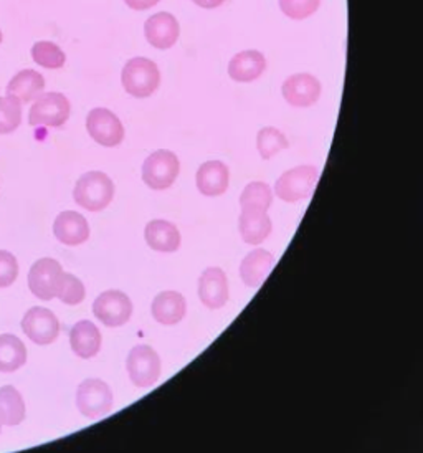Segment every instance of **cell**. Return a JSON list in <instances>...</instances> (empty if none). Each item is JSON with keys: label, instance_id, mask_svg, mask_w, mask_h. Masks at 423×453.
<instances>
[{"label": "cell", "instance_id": "31", "mask_svg": "<svg viewBox=\"0 0 423 453\" xmlns=\"http://www.w3.org/2000/svg\"><path fill=\"white\" fill-rule=\"evenodd\" d=\"M280 9L293 20H304L319 9L321 0H278Z\"/></svg>", "mask_w": 423, "mask_h": 453}, {"label": "cell", "instance_id": "32", "mask_svg": "<svg viewBox=\"0 0 423 453\" xmlns=\"http://www.w3.org/2000/svg\"><path fill=\"white\" fill-rule=\"evenodd\" d=\"M19 277V264L12 253L0 250V288L11 287Z\"/></svg>", "mask_w": 423, "mask_h": 453}, {"label": "cell", "instance_id": "14", "mask_svg": "<svg viewBox=\"0 0 423 453\" xmlns=\"http://www.w3.org/2000/svg\"><path fill=\"white\" fill-rule=\"evenodd\" d=\"M199 296L209 310H219L228 302V281L222 268L211 266L199 278Z\"/></svg>", "mask_w": 423, "mask_h": 453}, {"label": "cell", "instance_id": "5", "mask_svg": "<svg viewBox=\"0 0 423 453\" xmlns=\"http://www.w3.org/2000/svg\"><path fill=\"white\" fill-rule=\"evenodd\" d=\"M76 407L88 418H101L112 409V392L101 379H85L76 390Z\"/></svg>", "mask_w": 423, "mask_h": 453}, {"label": "cell", "instance_id": "29", "mask_svg": "<svg viewBox=\"0 0 423 453\" xmlns=\"http://www.w3.org/2000/svg\"><path fill=\"white\" fill-rule=\"evenodd\" d=\"M22 123V104L13 96L0 98V134L13 133Z\"/></svg>", "mask_w": 423, "mask_h": 453}, {"label": "cell", "instance_id": "36", "mask_svg": "<svg viewBox=\"0 0 423 453\" xmlns=\"http://www.w3.org/2000/svg\"><path fill=\"white\" fill-rule=\"evenodd\" d=\"M2 40H4V35H2V32H0V43H2Z\"/></svg>", "mask_w": 423, "mask_h": 453}, {"label": "cell", "instance_id": "25", "mask_svg": "<svg viewBox=\"0 0 423 453\" xmlns=\"http://www.w3.org/2000/svg\"><path fill=\"white\" fill-rule=\"evenodd\" d=\"M0 411L5 426H19L26 418V403L22 394L12 386L0 388Z\"/></svg>", "mask_w": 423, "mask_h": 453}, {"label": "cell", "instance_id": "4", "mask_svg": "<svg viewBox=\"0 0 423 453\" xmlns=\"http://www.w3.org/2000/svg\"><path fill=\"white\" fill-rule=\"evenodd\" d=\"M126 369L136 388L148 389L161 378V357L150 346L139 344L127 356Z\"/></svg>", "mask_w": 423, "mask_h": 453}, {"label": "cell", "instance_id": "1", "mask_svg": "<svg viewBox=\"0 0 423 453\" xmlns=\"http://www.w3.org/2000/svg\"><path fill=\"white\" fill-rule=\"evenodd\" d=\"M121 83L127 95L135 98H150L161 85L159 66L144 57L131 58L123 68Z\"/></svg>", "mask_w": 423, "mask_h": 453}, {"label": "cell", "instance_id": "3", "mask_svg": "<svg viewBox=\"0 0 423 453\" xmlns=\"http://www.w3.org/2000/svg\"><path fill=\"white\" fill-rule=\"evenodd\" d=\"M318 180H319L318 167L304 164V165L293 167L278 177L274 184V192L281 201L289 202V203L306 201L311 197Z\"/></svg>", "mask_w": 423, "mask_h": 453}, {"label": "cell", "instance_id": "27", "mask_svg": "<svg viewBox=\"0 0 423 453\" xmlns=\"http://www.w3.org/2000/svg\"><path fill=\"white\" fill-rule=\"evenodd\" d=\"M32 58L35 64L49 68V70H60L66 64L65 51L53 42L40 40L32 47Z\"/></svg>", "mask_w": 423, "mask_h": 453}, {"label": "cell", "instance_id": "8", "mask_svg": "<svg viewBox=\"0 0 423 453\" xmlns=\"http://www.w3.org/2000/svg\"><path fill=\"white\" fill-rule=\"evenodd\" d=\"M93 315L104 326H123L131 319L133 303L123 291H104L93 303Z\"/></svg>", "mask_w": 423, "mask_h": 453}, {"label": "cell", "instance_id": "19", "mask_svg": "<svg viewBox=\"0 0 423 453\" xmlns=\"http://www.w3.org/2000/svg\"><path fill=\"white\" fill-rule=\"evenodd\" d=\"M274 264H276V260L272 253L266 252L263 249L251 250L240 265L242 281L250 288L262 287L268 273L273 270Z\"/></svg>", "mask_w": 423, "mask_h": 453}, {"label": "cell", "instance_id": "9", "mask_svg": "<svg viewBox=\"0 0 423 453\" xmlns=\"http://www.w3.org/2000/svg\"><path fill=\"white\" fill-rule=\"evenodd\" d=\"M87 129L93 141L104 148H116L125 139L121 119L106 108H95L88 113Z\"/></svg>", "mask_w": 423, "mask_h": 453}, {"label": "cell", "instance_id": "2", "mask_svg": "<svg viewBox=\"0 0 423 453\" xmlns=\"http://www.w3.org/2000/svg\"><path fill=\"white\" fill-rule=\"evenodd\" d=\"M114 197V184L112 179L100 171H91L78 179L73 199L76 203L89 212H100L110 205Z\"/></svg>", "mask_w": 423, "mask_h": 453}, {"label": "cell", "instance_id": "22", "mask_svg": "<svg viewBox=\"0 0 423 453\" xmlns=\"http://www.w3.org/2000/svg\"><path fill=\"white\" fill-rule=\"evenodd\" d=\"M238 228L245 243L260 245L270 237L273 224L272 219L263 211H242L238 219Z\"/></svg>", "mask_w": 423, "mask_h": 453}, {"label": "cell", "instance_id": "21", "mask_svg": "<svg viewBox=\"0 0 423 453\" xmlns=\"http://www.w3.org/2000/svg\"><path fill=\"white\" fill-rule=\"evenodd\" d=\"M70 344L73 353L81 359H91L101 349V333L96 325L83 319L78 321L70 331Z\"/></svg>", "mask_w": 423, "mask_h": 453}, {"label": "cell", "instance_id": "15", "mask_svg": "<svg viewBox=\"0 0 423 453\" xmlns=\"http://www.w3.org/2000/svg\"><path fill=\"white\" fill-rule=\"evenodd\" d=\"M53 234L63 245L76 247L89 239V226L83 215L66 211L55 219Z\"/></svg>", "mask_w": 423, "mask_h": 453}, {"label": "cell", "instance_id": "7", "mask_svg": "<svg viewBox=\"0 0 423 453\" xmlns=\"http://www.w3.org/2000/svg\"><path fill=\"white\" fill-rule=\"evenodd\" d=\"M70 101L63 93H42L28 113L32 127H60L70 118Z\"/></svg>", "mask_w": 423, "mask_h": 453}, {"label": "cell", "instance_id": "23", "mask_svg": "<svg viewBox=\"0 0 423 453\" xmlns=\"http://www.w3.org/2000/svg\"><path fill=\"white\" fill-rule=\"evenodd\" d=\"M45 89V78L40 75L37 70H22L7 85V95L13 96L20 103H28V101L35 100L42 91Z\"/></svg>", "mask_w": 423, "mask_h": 453}, {"label": "cell", "instance_id": "33", "mask_svg": "<svg viewBox=\"0 0 423 453\" xmlns=\"http://www.w3.org/2000/svg\"><path fill=\"white\" fill-rule=\"evenodd\" d=\"M161 0H125L126 5L129 7V9H133V11H148V9H152L154 5H158Z\"/></svg>", "mask_w": 423, "mask_h": 453}, {"label": "cell", "instance_id": "6", "mask_svg": "<svg viewBox=\"0 0 423 453\" xmlns=\"http://www.w3.org/2000/svg\"><path fill=\"white\" fill-rule=\"evenodd\" d=\"M181 173V163L174 152L159 150L142 164V180L154 190L169 189Z\"/></svg>", "mask_w": 423, "mask_h": 453}, {"label": "cell", "instance_id": "35", "mask_svg": "<svg viewBox=\"0 0 423 453\" xmlns=\"http://www.w3.org/2000/svg\"><path fill=\"white\" fill-rule=\"evenodd\" d=\"M5 422H4V414H2V411H0V432H2V426H4Z\"/></svg>", "mask_w": 423, "mask_h": 453}, {"label": "cell", "instance_id": "24", "mask_svg": "<svg viewBox=\"0 0 423 453\" xmlns=\"http://www.w3.org/2000/svg\"><path fill=\"white\" fill-rule=\"evenodd\" d=\"M26 363V344L13 334H2L0 336V372H15Z\"/></svg>", "mask_w": 423, "mask_h": 453}, {"label": "cell", "instance_id": "30", "mask_svg": "<svg viewBox=\"0 0 423 453\" xmlns=\"http://www.w3.org/2000/svg\"><path fill=\"white\" fill-rule=\"evenodd\" d=\"M87 291L85 285L72 273H65L63 272L58 290H57V298H60V302L70 306H75L85 300Z\"/></svg>", "mask_w": 423, "mask_h": 453}, {"label": "cell", "instance_id": "10", "mask_svg": "<svg viewBox=\"0 0 423 453\" xmlns=\"http://www.w3.org/2000/svg\"><path fill=\"white\" fill-rule=\"evenodd\" d=\"M22 329L28 340L34 341L38 346H49L60 334V321L50 310L35 306L24 316Z\"/></svg>", "mask_w": 423, "mask_h": 453}, {"label": "cell", "instance_id": "11", "mask_svg": "<svg viewBox=\"0 0 423 453\" xmlns=\"http://www.w3.org/2000/svg\"><path fill=\"white\" fill-rule=\"evenodd\" d=\"M62 265L51 258H42L34 264L28 273V288L43 302L57 296L62 280Z\"/></svg>", "mask_w": 423, "mask_h": 453}, {"label": "cell", "instance_id": "18", "mask_svg": "<svg viewBox=\"0 0 423 453\" xmlns=\"http://www.w3.org/2000/svg\"><path fill=\"white\" fill-rule=\"evenodd\" d=\"M150 311L158 323L173 326L181 323L186 316V298L179 291H162L154 298Z\"/></svg>", "mask_w": 423, "mask_h": 453}, {"label": "cell", "instance_id": "12", "mask_svg": "<svg viewBox=\"0 0 423 453\" xmlns=\"http://www.w3.org/2000/svg\"><path fill=\"white\" fill-rule=\"evenodd\" d=\"M319 80L310 73L288 76L281 87L283 98L293 108H310L321 96Z\"/></svg>", "mask_w": 423, "mask_h": 453}, {"label": "cell", "instance_id": "16", "mask_svg": "<svg viewBox=\"0 0 423 453\" xmlns=\"http://www.w3.org/2000/svg\"><path fill=\"white\" fill-rule=\"evenodd\" d=\"M196 182L200 194L207 197H217L228 189L230 171L222 161H207L200 165Z\"/></svg>", "mask_w": 423, "mask_h": 453}, {"label": "cell", "instance_id": "26", "mask_svg": "<svg viewBox=\"0 0 423 453\" xmlns=\"http://www.w3.org/2000/svg\"><path fill=\"white\" fill-rule=\"evenodd\" d=\"M273 203V194L266 182L255 180L250 182L240 196L242 211H263L266 212Z\"/></svg>", "mask_w": 423, "mask_h": 453}, {"label": "cell", "instance_id": "34", "mask_svg": "<svg viewBox=\"0 0 423 453\" xmlns=\"http://www.w3.org/2000/svg\"><path fill=\"white\" fill-rule=\"evenodd\" d=\"M192 2L202 9H217L224 4L225 0H192Z\"/></svg>", "mask_w": 423, "mask_h": 453}, {"label": "cell", "instance_id": "20", "mask_svg": "<svg viewBox=\"0 0 423 453\" xmlns=\"http://www.w3.org/2000/svg\"><path fill=\"white\" fill-rule=\"evenodd\" d=\"M144 237L152 250L161 253H173L181 247L179 228L167 220H150L144 230Z\"/></svg>", "mask_w": 423, "mask_h": 453}, {"label": "cell", "instance_id": "13", "mask_svg": "<svg viewBox=\"0 0 423 453\" xmlns=\"http://www.w3.org/2000/svg\"><path fill=\"white\" fill-rule=\"evenodd\" d=\"M144 35L154 49L169 50L179 40L181 27L173 13H154L144 24Z\"/></svg>", "mask_w": 423, "mask_h": 453}, {"label": "cell", "instance_id": "28", "mask_svg": "<svg viewBox=\"0 0 423 453\" xmlns=\"http://www.w3.org/2000/svg\"><path fill=\"white\" fill-rule=\"evenodd\" d=\"M289 142L287 136L276 127H263L257 136V150L265 161L272 159L278 152L287 150Z\"/></svg>", "mask_w": 423, "mask_h": 453}, {"label": "cell", "instance_id": "17", "mask_svg": "<svg viewBox=\"0 0 423 453\" xmlns=\"http://www.w3.org/2000/svg\"><path fill=\"white\" fill-rule=\"evenodd\" d=\"M266 70V58L262 51L245 50L237 53L228 64V76L237 83H251Z\"/></svg>", "mask_w": 423, "mask_h": 453}]
</instances>
